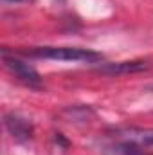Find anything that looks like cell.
I'll use <instances>...</instances> for the list:
<instances>
[{"label":"cell","instance_id":"obj_1","mask_svg":"<svg viewBox=\"0 0 153 155\" xmlns=\"http://www.w3.org/2000/svg\"><path fill=\"white\" fill-rule=\"evenodd\" d=\"M25 54L34 58L45 60H58V61H86L94 63L103 60L101 52H96L92 49H79V47H34L27 51Z\"/></svg>","mask_w":153,"mask_h":155},{"label":"cell","instance_id":"obj_2","mask_svg":"<svg viewBox=\"0 0 153 155\" xmlns=\"http://www.w3.org/2000/svg\"><path fill=\"white\" fill-rule=\"evenodd\" d=\"M115 141L122 150H135L153 144V128H124L115 132Z\"/></svg>","mask_w":153,"mask_h":155},{"label":"cell","instance_id":"obj_3","mask_svg":"<svg viewBox=\"0 0 153 155\" xmlns=\"http://www.w3.org/2000/svg\"><path fill=\"white\" fill-rule=\"evenodd\" d=\"M4 61H5V67L20 81H24L25 85H29V87H41V78H40V74L29 63H25L22 60H16V58H9V56H4Z\"/></svg>","mask_w":153,"mask_h":155},{"label":"cell","instance_id":"obj_4","mask_svg":"<svg viewBox=\"0 0 153 155\" xmlns=\"http://www.w3.org/2000/svg\"><path fill=\"white\" fill-rule=\"evenodd\" d=\"M144 69H146L144 61H121V63H108L99 71L105 74H126V72H139Z\"/></svg>","mask_w":153,"mask_h":155},{"label":"cell","instance_id":"obj_5","mask_svg":"<svg viewBox=\"0 0 153 155\" xmlns=\"http://www.w3.org/2000/svg\"><path fill=\"white\" fill-rule=\"evenodd\" d=\"M5 126L13 134V137H25L27 139V137H31V132H33V128H31V124L27 121L18 119L16 116L5 117Z\"/></svg>","mask_w":153,"mask_h":155}]
</instances>
